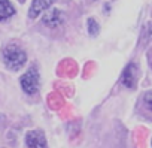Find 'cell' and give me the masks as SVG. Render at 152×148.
I'll return each mask as SVG.
<instances>
[{"label":"cell","mask_w":152,"mask_h":148,"mask_svg":"<svg viewBox=\"0 0 152 148\" xmlns=\"http://www.w3.org/2000/svg\"><path fill=\"white\" fill-rule=\"evenodd\" d=\"M2 60L9 70H20L27 63V52L17 43H8L2 49Z\"/></svg>","instance_id":"cell-1"},{"label":"cell","mask_w":152,"mask_h":148,"mask_svg":"<svg viewBox=\"0 0 152 148\" xmlns=\"http://www.w3.org/2000/svg\"><path fill=\"white\" fill-rule=\"evenodd\" d=\"M20 82H21V88H23V91L26 94H28V96L36 94L39 91V88H40V77H39L37 69L34 66H31L21 77Z\"/></svg>","instance_id":"cell-2"},{"label":"cell","mask_w":152,"mask_h":148,"mask_svg":"<svg viewBox=\"0 0 152 148\" xmlns=\"http://www.w3.org/2000/svg\"><path fill=\"white\" fill-rule=\"evenodd\" d=\"M66 21V17L64 14L60 11V9H48L42 18V23L43 26L49 27V29H57L60 27L63 23Z\"/></svg>","instance_id":"cell-3"},{"label":"cell","mask_w":152,"mask_h":148,"mask_svg":"<svg viewBox=\"0 0 152 148\" xmlns=\"http://www.w3.org/2000/svg\"><path fill=\"white\" fill-rule=\"evenodd\" d=\"M26 144L28 148H48L46 138L40 130H30L26 135Z\"/></svg>","instance_id":"cell-4"},{"label":"cell","mask_w":152,"mask_h":148,"mask_svg":"<svg viewBox=\"0 0 152 148\" xmlns=\"http://www.w3.org/2000/svg\"><path fill=\"white\" fill-rule=\"evenodd\" d=\"M136 72H137V66L134 63L127 64V67L124 69L122 75H121V84L127 88H134L136 82H137V77H136Z\"/></svg>","instance_id":"cell-5"},{"label":"cell","mask_w":152,"mask_h":148,"mask_svg":"<svg viewBox=\"0 0 152 148\" xmlns=\"http://www.w3.org/2000/svg\"><path fill=\"white\" fill-rule=\"evenodd\" d=\"M54 2H55V0H33L31 6H30V9H28V18H30V20L37 18L42 12H45V11L49 9Z\"/></svg>","instance_id":"cell-6"},{"label":"cell","mask_w":152,"mask_h":148,"mask_svg":"<svg viewBox=\"0 0 152 148\" xmlns=\"http://www.w3.org/2000/svg\"><path fill=\"white\" fill-rule=\"evenodd\" d=\"M15 15V8L11 3V0H0V23L9 20Z\"/></svg>","instance_id":"cell-7"},{"label":"cell","mask_w":152,"mask_h":148,"mask_svg":"<svg viewBox=\"0 0 152 148\" xmlns=\"http://www.w3.org/2000/svg\"><path fill=\"white\" fill-rule=\"evenodd\" d=\"M142 42H143V43L152 42V21L148 23V24L143 27V30H142Z\"/></svg>","instance_id":"cell-8"},{"label":"cell","mask_w":152,"mask_h":148,"mask_svg":"<svg viewBox=\"0 0 152 148\" xmlns=\"http://www.w3.org/2000/svg\"><path fill=\"white\" fill-rule=\"evenodd\" d=\"M88 33L91 36H97L100 33V26H99V23L94 18H90L88 20Z\"/></svg>","instance_id":"cell-9"},{"label":"cell","mask_w":152,"mask_h":148,"mask_svg":"<svg viewBox=\"0 0 152 148\" xmlns=\"http://www.w3.org/2000/svg\"><path fill=\"white\" fill-rule=\"evenodd\" d=\"M143 103H145V106L152 112V91L145 93V96H143Z\"/></svg>","instance_id":"cell-10"},{"label":"cell","mask_w":152,"mask_h":148,"mask_svg":"<svg viewBox=\"0 0 152 148\" xmlns=\"http://www.w3.org/2000/svg\"><path fill=\"white\" fill-rule=\"evenodd\" d=\"M151 67H152V63H151Z\"/></svg>","instance_id":"cell-11"}]
</instances>
